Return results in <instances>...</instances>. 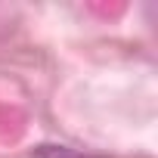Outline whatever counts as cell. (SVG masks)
<instances>
[{
  "instance_id": "obj_1",
  "label": "cell",
  "mask_w": 158,
  "mask_h": 158,
  "mask_svg": "<svg viewBox=\"0 0 158 158\" xmlns=\"http://www.w3.org/2000/svg\"><path fill=\"white\" fill-rule=\"evenodd\" d=\"M37 158H87V155L74 152V149H65V146H40Z\"/></svg>"
}]
</instances>
